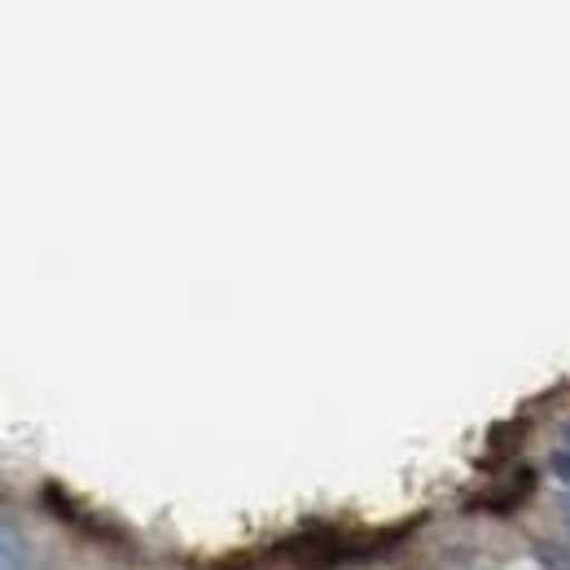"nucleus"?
<instances>
[{
  "mask_svg": "<svg viewBox=\"0 0 570 570\" xmlns=\"http://www.w3.org/2000/svg\"><path fill=\"white\" fill-rule=\"evenodd\" d=\"M567 443H570V426H567Z\"/></svg>",
  "mask_w": 570,
  "mask_h": 570,
  "instance_id": "4",
  "label": "nucleus"
},
{
  "mask_svg": "<svg viewBox=\"0 0 570 570\" xmlns=\"http://www.w3.org/2000/svg\"><path fill=\"white\" fill-rule=\"evenodd\" d=\"M31 562H36V549H31L27 531H18L4 518V531H0V570H31Z\"/></svg>",
  "mask_w": 570,
  "mask_h": 570,
  "instance_id": "1",
  "label": "nucleus"
},
{
  "mask_svg": "<svg viewBox=\"0 0 570 570\" xmlns=\"http://www.w3.org/2000/svg\"><path fill=\"white\" fill-rule=\"evenodd\" d=\"M562 509H567V522H570V497H567V500H562Z\"/></svg>",
  "mask_w": 570,
  "mask_h": 570,
  "instance_id": "3",
  "label": "nucleus"
},
{
  "mask_svg": "<svg viewBox=\"0 0 570 570\" xmlns=\"http://www.w3.org/2000/svg\"><path fill=\"white\" fill-rule=\"evenodd\" d=\"M549 470H553V474L570 488V448H562V452H553V456H549Z\"/></svg>",
  "mask_w": 570,
  "mask_h": 570,
  "instance_id": "2",
  "label": "nucleus"
}]
</instances>
